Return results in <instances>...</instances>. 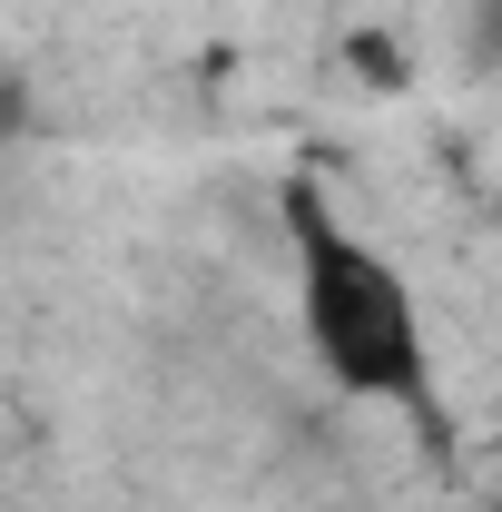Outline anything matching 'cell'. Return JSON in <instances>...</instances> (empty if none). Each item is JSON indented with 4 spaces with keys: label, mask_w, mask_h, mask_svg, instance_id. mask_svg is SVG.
Wrapping results in <instances>:
<instances>
[{
    "label": "cell",
    "mask_w": 502,
    "mask_h": 512,
    "mask_svg": "<svg viewBox=\"0 0 502 512\" xmlns=\"http://www.w3.org/2000/svg\"><path fill=\"white\" fill-rule=\"evenodd\" d=\"M286 217H296V316H306L315 365L345 384V394H365V404H424L434 375H424L414 286H404L375 247H355V237L325 217L315 188L286 197Z\"/></svg>",
    "instance_id": "obj_1"
},
{
    "label": "cell",
    "mask_w": 502,
    "mask_h": 512,
    "mask_svg": "<svg viewBox=\"0 0 502 512\" xmlns=\"http://www.w3.org/2000/svg\"><path fill=\"white\" fill-rule=\"evenodd\" d=\"M355 69H365V79H404V60H394L384 40H355Z\"/></svg>",
    "instance_id": "obj_2"
}]
</instances>
